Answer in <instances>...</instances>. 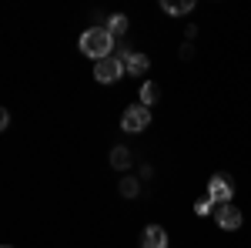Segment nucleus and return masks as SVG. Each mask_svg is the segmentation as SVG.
Segmentation results:
<instances>
[{"mask_svg":"<svg viewBox=\"0 0 251 248\" xmlns=\"http://www.w3.org/2000/svg\"><path fill=\"white\" fill-rule=\"evenodd\" d=\"M111 47H114V37L107 34V27H91V30L80 34V54L94 57V64L111 57Z\"/></svg>","mask_w":251,"mask_h":248,"instance_id":"nucleus-1","label":"nucleus"},{"mask_svg":"<svg viewBox=\"0 0 251 248\" xmlns=\"http://www.w3.org/2000/svg\"><path fill=\"white\" fill-rule=\"evenodd\" d=\"M151 124V108H144V104H134V108H127L124 111V117H121V128L127 134H137V131H144Z\"/></svg>","mask_w":251,"mask_h":248,"instance_id":"nucleus-2","label":"nucleus"},{"mask_svg":"<svg viewBox=\"0 0 251 248\" xmlns=\"http://www.w3.org/2000/svg\"><path fill=\"white\" fill-rule=\"evenodd\" d=\"M208 198H211L214 205H231L234 198V181L228 174H214L211 185H208Z\"/></svg>","mask_w":251,"mask_h":248,"instance_id":"nucleus-3","label":"nucleus"},{"mask_svg":"<svg viewBox=\"0 0 251 248\" xmlns=\"http://www.w3.org/2000/svg\"><path fill=\"white\" fill-rule=\"evenodd\" d=\"M94 77L100 81V84H114V81H121L124 77V64H121V57H104L94 64Z\"/></svg>","mask_w":251,"mask_h":248,"instance_id":"nucleus-4","label":"nucleus"},{"mask_svg":"<svg viewBox=\"0 0 251 248\" xmlns=\"http://www.w3.org/2000/svg\"><path fill=\"white\" fill-rule=\"evenodd\" d=\"M141 248H168V231L161 225H148L141 235Z\"/></svg>","mask_w":251,"mask_h":248,"instance_id":"nucleus-5","label":"nucleus"},{"mask_svg":"<svg viewBox=\"0 0 251 248\" xmlns=\"http://www.w3.org/2000/svg\"><path fill=\"white\" fill-rule=\"evenodd\" d=\"M218 225H221L225 231L241 228V211L234 208V205H221V208H218Z\"/></svg>","mask_w":251,"mask_h":248,"instance_id":"nucleus-6","label":"nucleus"},{"mask_svg":"<svg viewBox=\"0 0 251 248\" xmlns=\"http://www.w3.org/2000/svg\"><path fill=\"white\" fill-rule=\"evenodd\" d=\"M121 64H124L127 74H144V71H148V57L137 54V51H124V54H121Z\"/></svg>","mask_w":251,"mask_h":248,"instance_id":"nucleus-7","label":"nucleus"},{"mask_svg":"<svg viewBox=\"0 0 251 248\" xmlns=\"http://www.w3.org/2000/svg\"><path fill=\"white\" fill-rule=\"evenodd\" d=\"M127 27H131V20L124 17V14H114V17L107 20V34H111V37H124Z\"/></svg>","mask_w":251,"mask_h":248,"instance_id":"nucleus-8","label":"nucleus"},{"mask_svg":"<svg viewBox=\"0 0 251 248\" xmlns=\"http://www.w3.org/2000/svg\"><path fill=\"white\" fill-rule=\"evenodd\" d=\"M157 97H161V87H157L154 81H148V84L141 87V104L151 108V104H157Z\"/></svg>","mask_w":251,"mask_h":248,"instance_id":"nucleus-9","label":"nucleus"},{"mask_svg":"<svg viewBox=\"0 0 251 248\" xmlns=\"http://www.w3.org/2000/svg\"><path fill=\"white\" fill-rule=\"evenodd\" d=\"M111 165L121 168V171L131 168V151H127V148H114V151H111Z\"/></svg>","mask_w":251,"mask_h":248,"instance_id":"nucleus-10","label":"nucleus"},{"mask_svg":"<svg viewBox=\"0 0 251 248\" xmlns=\"http://www.w3.org/2000/svg\"><path fill=\"white\" fill-rule=\"evenodd\" d=\"M211 211H214V201H211V198H198V201H194V215H201V218H208Z\"/></svg>","mask_w":251,"mask_h":248,"instance_id":"nucleus-11","label":"nucleus"},{"mask_svg":"<svg viewBox=\"0 0 251 248\" xmlns=\"http://www.w3.org/2000/svg\"><path fill=\"white\" fill-rule=\"evenodd\" d=\"M137 191H141L137 178H124V181H121V194H124V198H134Z\"/></svg>","mask_w":251,"mask_h":248,"instance_id":"nucleus-12","label":"nucleus"},{"mask_svg":"<svg viewBox=\"0 0 251 248\" xmlns=\"http://www.w3.org/2000/svg\"><path fill=\"white\" fill-rule=\"evenodd\" d=\"M191 7H194L191 0H181V3H171V0H168V3H164V10H168V14H188Z\"/></svg>","mask_w":251,"mask_h":248,"instance_id":"nucleus-13","label":"nucleus"}]
</instances>
